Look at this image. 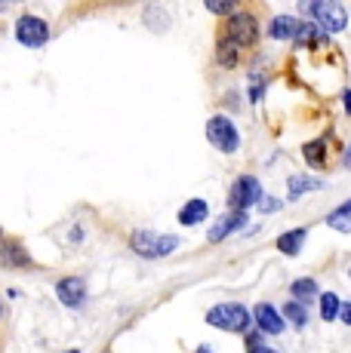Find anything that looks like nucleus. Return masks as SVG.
<instances>
[{"label":"nucleus","mask_w":351,"mask_h":353,"mask_svg":"<svg viewBox=\"0 0 351 353\" xmlns=\"http://www.w3.org/2000/svg\"><path fill=\"white\" fill-rule=\"evenodd\" d=\"M207 323L213 329L222 332H247L253 325V314L238 301H225V304H216V307L207 310Z\"/></svg>","instance_id":"1"},{"label":"nucleus","mask_w":351,"mask_h":353,"mask_svg":"<svg viewBox=\"0 0 351 353\" xmlns=\"http://www.w3.org/2000/svg\"><path fill=\"white\" fill-rule=\"evenodd\" d=\"M305 12L314 19V25L323 34H339V31H345V25H348L345 6L336 3V0H317V3H308Z\"/></svg>","instance_id":"2"},{"label":"nucleus","mask_w":351,"mask_h":353,"mask_svg":"<svg viewBox=\"0 0 351 353\" xmlns=\"http://www.w3.org/2000/svg\"><path fill=\"white\" fill-rule=\"evenodd\" d=\"M133 252L145 255V258H164L176 252L179 246V236H167V234H154V230H133L130 236Z\"/></svg>","instance_id":"3"},{"label":"nucleus","mask_w":351,"mask_h":353,"mask_svg":"<svg viewBox=\"0 0 351 353\" xmlns=\"http://www.w3.org/2000/svg\"><path fill=\"white\" fill-rule=\"evenodd\" d=\"M207 139H210V145L219 148L222 154H234L240 148L238 126H234L228 117H222V114H216V117L207 120Z\"/></svg>","instance_id":"4"},{"label":"nucleus","mask_w":351,"mask_h":353,"mask_svg":"<svg viewBox=\"0 0 351 353\" xmlns=\"http://www.w3.org/2000/svg\"><path fill=\"white\" fill-rule=\"evenodd\" d=\"M262 196L265 194H262L259 179L256 175H240L228 191V206H231V212H247L249 206H259Z\"/></svg>","instance_id":"5"},{"label":"nucleus","mask_w":351,"mask_h":353,"mask_svg":"<svg viewBox=\"0 0 351 353\" xmlns=\"http://www.w3.org/2000/svg\"><path fill=\"white\" fill-rule=\"evenodd\" d=\"M225 40H231L240 50L253 46L256 40H259V22H256V16H249V12H234L225 22Z\"/></svg>","instance_id":"6"},{"label":"nucleus","mask_w":351,"mask_h":353,"mask_svg":"<svg viewBox=\"0 0 351 353\" xmlns=\"http://www.w3.org/2000/svg\"><path fill=\"white\" fill-rule=\"evenodd\" d=\"M16 40L25 46H44L50 40V25L37 16H22L16 22Z\"/></svg>","instance_id":"7"},{"label":"nucleus","mask_w":351,"mask_h":353,"mask_svg":"<svg viewBox=\"0 0 351 353\" xmlns=\"http://www.w3.org/2000/svg\"><path fill=\"white\" fill-rule=\"evenodd\" d=\"M56 295H59V301H62L65 307H71V310L84 307V301H86L84 276H65V280H59L56 283Z\"/></svg>","instance_id":"8"},{"label":"nucleus","mask_w":351,"mask_h":353,"mask_svg":"<svg viewBox=\"0 0 351 353\" xmlns=\"http://www.w3.org/2000/svg\"><path fill=\"white\" fill-rule=\"evenodd\" d=\"M253 323L259 332H265V335H281L283 329H287V320H283V314H278V310L272 307V304H256L253 310Z\"/></svg>","instance_id":"9"},{"label":"nucleus","mask_w":351,"mask_h":353,"mask_svg":"<svg viewBox=\"0 0 351 353\" xmlns=\"http://www.w3.org/2000/svg\"><path fill=\"white\" fill-rule=\"evenodd\" d=\"M247 225V212H228V215H222L219 221L210 228V234H207V240L210 243H222L228 234H234V230H240Z\"/></svg>","instance_id":"10"},{"label":"nucleus","mask_w":351,"mask_h":353,"mask_svg":"<svg viewBox=\"0 0 351 353\" xmlns=\"http://www.w3.org/2000/svg\"><path fill=\"white\" fill-rule=\"evenodd\" d=\"M207 215H210V206H207V200L194 196V200H188L185 206L179 209V225L194 228V225H200V221H207Z\"/></svg>","instance_id":"11"},{"label":"nucleus","mask_w":351,"mask_h":353,"mask_svg":"<svg viewBox=\"0 0 351 353\" xmlns=\"http://www.w3.org/2000/svg\"><path fill=\"white\" fill-rule=\"evenodd\" d=\"M299 28H302L299 19L278 16V19H272V25H268V34H272L274 40H296L299 37Z\"/></svg>","instance_id":"12"},{"label":"nucleus","mask_w":351,"mask_h":353,"mask_svg":"<svg viewBox=\"0 0 351 353\" xmlns=\"http://www.w3.org/2000/svg\"><path fill=\"white\" fill-rule=\"evenodd\" d=\"M305 240H308V228H293V230H287V234H281L278 236V249L283 255H299L302 252V246H305Z\"/></svg>","instance_id":"13"},{"label":"nucleus","mask_w":351,"mask_h":353,"mask_svg":"<svg viewBox=\"0 0 351 353\" xmlns=\"http://www.w3.org/2000/svg\"><path fill=\"white\" fill-rule=\"evenodd\" d=\"M0 264H6V268H25V264H31V258L22 249V243H0Z\"/></svg>","instance_id":"14"},{"label":"nucleus","mask_w":351,"mask_h":353,"mask_svg":"<svg viewBox=\"0 0 351 353\" xmlns=\"http://www.w3.org/2000/svg\"><path fill=\"white\" fill-rule=\"evenodd\" d=\"M317 188H323V181L321 179H312V175H302V172H296V175H290V181H287V191L290 196H302V194H308V191H317Z\"/></svg>","instance_id":"15"},{"label":"nucleus","mask_w":351,"mask_h":353,"mask_svg":"<svg viewBox=\"0 0 351 353\" xmlns=\"http://www.w3.org/2000/svg\"><path fill=\"white\" fill-rule=\"evenodd\" d=\"M290 295H293V301L308 304V301H314V298H321V292H317V283L312 276H302V280H296L293 286H290Z\"/></svg>","instance_id":"16"},{"label":"nucleus","mask_w":351,"mask_h":353,"mask_svg":"<svg viewBox=\"0 0 351 353\" xmlns=\"http://www.w3.org/2000/svg\"><path fill=\"white\" fill-rule=\"evenodd\" d=\"M238 59H240V46H234L231 40L222 37L219 46H216V62H219L222 68H234L238 65Z\"/></svg>","instance_id":"17"},{"label":"nucleus","mask_w":351,"mask_h":353,"mask_svg":"<svg viewBox=\"0 0 351 353\" xmlns=\"http://www.w3.org/2000/svg\"><path fill=\"white\" fill-rule=\"evenodd\" d=\"M339 314H342L339 295H336V292H323L321 295V320L333 323V320H339Z\"/></svg>","instance_id":"18"},{"label":"nucleus","mask_w":351,"mask_h":353,"mask_svg":"<svg viewBox=\"0 0 351 353\" xmlns=\"http://www.w3.org/2000/svg\"><path fill=\"white\" fill-rule=\"evenodd\" d=\"M302 157H305L308 166H314V169H321L323 166V157H327V141H308L305 148H302Z\"/></svg>","instance_id":"19"},{"label":"nucleus","mask_w":351,"mask_h":353,"mask_svg":"<svg viewBox=\"0 0 351 353\" xmlns=\"http://www.w3.org/2000/svg\"><path fill=\"white\" fill-rule=\"evenodd\" d=\"M281 314H283V320H290L296 329H302V325L308 323V307H305V304H299V301H287Z\"/></svg>","instance_id":"20"},{"label":"nucleus","mask_w":351,"mask_h":353,"mask_svg":"<svg viewBox=\"0 0 351 353\" xmlns=\"http://www.w3.org/2000/svg\"><path fill=\"white\" fill-rule=\"evenodd\" d=\"M327 225L333 230H339V234H351V215L342 212V209H336V212L327 215Z\"/></svg>","instance_id":"21"},{"label":"nucleus","mask_w":351,"mask_h":353,"mask_svg":"<svg viewBox=\"0 0 351 353\" xmlns=\"http://www.w3.org/2000/svg\"><path fill=\"white\" fill-rule=\"evenodd\" d=\"M207 10L216 12V16H228V19H231L234 12H238V6H234V3H219V0H207Z\"/></svg>","instance_id":"22"},{"label":"nucleus","mask_w":351,"mask_h":353,"mask_svg":"<svg viewBox=\"0 0 351 353\" xmlns=\"http://www.w3.org/2000/svg\"><path fill=\"white\" fill-rule=\"evenodd\" d=\"M259 209H262V212H274V209H281V200H268V196H262Z\"/></svg>","instance_id":"23"},{"label":"nucleus","mask_w":351,"mask_h":353,"mask_svg":"<svg viewBox=\"0 0 351 353\" xmlns=\"http://www.w3.org/2000/svg\"><path fill=\"white\" fill-rule=\"evenodd\" d=\"M339 320L345 323V325H351V301H348V304H342V314H339Z\"/></svg>","instance_id":"24"},{"label":"nucleus","mask_w":351,"mask_h":353,"mask_svg":"<svg viewBox=\"0 0 351 353\" xmlns=\"http://www.w3.org/2000/svg\"><path fill=\"white\" fill-rule=\"evenodd\" d=\"M342 166L351 169V148H345V154H342Z\"/></svg>","instance_id":"25"},{"label":"nucleus","mask_w":351,"mask_h":353,"mask_svg":"<svg viewBox=\"0 0 351 353\" xmlns=\"http://www.w3.org/2000/svg\"><path fill=\"white\" fill-rule=\"evenodd\" d=\"M249 353H278V350H272V347H262V344H259V347H249Z\"/></svg>","instance_id":"26"},{"label":"nucleus","mask_w":351,"mask_h":353,"mask_svg":"<svg viewBox=\"0 0 351 353\" xmlns=\"http://www.w3.org/2000/svg\"><path fill=\"white\" fill-rule=\"evenodd\" d=\"M342 101H345V111H348V114H351V90H348V92H345V96H342Z\"/></svg>","instance_id":"27"},{"label":"nucleus","mask_w":351,"mask_h":353,"mask_svg":"<svg viewBox=\"0 0 351 353\" xmlns=\"http://www.w3.org/2000/svg\"><path fill=\"white\" fill-rule=\"evenodd\" d=\"M339 209H342V212H348V215H351V200H348V203H342Z\"/></svg>","instance_id":"28"},{"label":"nucleus","mask_w":351,"mask_h":353,"mask_svg":"<svg viewBox=\"0 0 351 353\" xmlns=\"http://www.w3.org/2000/svg\"><path fill=\"white\" fill-rule=\"evenodd\" d=\"M194 353H213L210 347H198V350H194Z\"/></svg>","instance_id":"29"},{"label":"nucleus","mask_w":351,"mask_h":353,"mask_svg":"<svg viewBox=\"0 0 351 353\" xmlns=\"http://www.w3.org/2000/svg\"><path fill=\"white\" fill-rule=\"evenodd\" d=\"M65 353H80V350H65Z\"/></svg>","instance_id":"30"},{"label":"nucleus","mask_w":351,"mask_h":353,"mask_svg":"<svg viewBox=\"0 0 351 353\" xmlns=\"http://www.w3.org/2000/svg\"><path fill=\"white\" fill-rule=\"evenodd\" d=\"M0 240H3V234H0Z\"/></svg>","instance_id":"31"},{"label":"nucleus","mask_w":351,"mask_h":353,"mask_svg":"<svg viewBox=\"0 0 351 353\" xmlns=\"http://www.w3.org/2000/svg\"><path fill=\"white\" fill-rule=\"evenodd\" d=\"M0 314H3V310H0Z\"/></svg>","instance_id":"32"},{"label":"nucleus","mask_w":351,"mask_h":353,"mask_svg":"<svg viewBox=\"0 0 351 353\" xmlns=\"http://www.w3.org/2000/svg\"><path fill=\"white\" fill-rule=\"evenodd\" d=\"M348 274H351V270H348Z\"/></svg>","instance_id":"33"}]
</instances>
